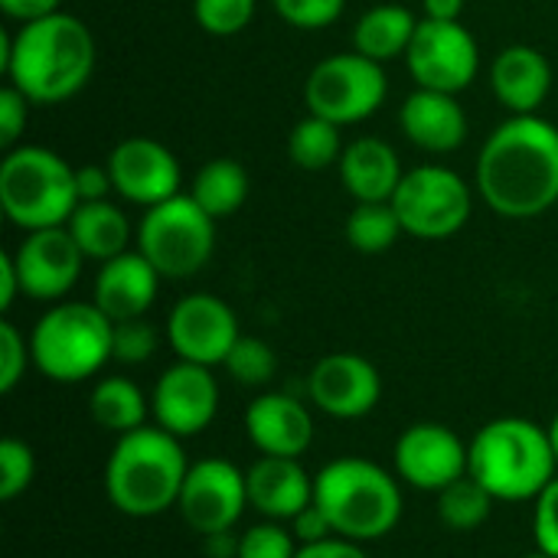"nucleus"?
<instances>
[{
	"mask_svg": "<svg viewBox=\"0 0 558 558\" xmlns=\"http://www.w3.org/2000/svg\"><path fill=\"white\" fill-rule=\"evenodd\" d=\"M477 193L504 219H539L558 203V128L513 114L477 154Z\"/></svg>",
	"mask_w": 558,
	"mask_h": 558,
	"instance_id": "1",
	"label": "nucleus"
},
{
	"mask_svg": "<svg viewBox=\"0 0 558 558\" xmlns=\"http://www.w3.org/2000/svg\"><path fill=\"white\" fill-rule=\"evenodd\" d=\"M0 65L10 85L33 105H62L75 98L95 72V36L78 16L59 10L20 23L13 36H3Z\"/></svg>",
	"mask_w": 558,
	"mask_h": 558,
	"instance_id": "2",
	"label": "nucleus"
},
{
	"mask_svg": "<svg viewBox=\"0 0 558 558\" xmlns=\"http://www.w3.org/2000/svg\"><path fill=\"white\" fill-rule=\"evenodd\" d=\"M190 471L186 448L160 425L118 435L105 461V494L121 517L150 520L177 510Z\"/></svg>",
	"mask_w": 558,
	"mask_h": 558,
	"instance_id": "3",
	"label": "nucleus"
},
{
	"mask_svg": "<svg viewBox=\"0 0 558 558\" xmlns=\"http://www.w3.org/2000/svg\"><path fill=\"white\" fill-rule=\"evenodd\" d=\"M468 474L484 484L497 504L536 500L558 471L549 428L513 415L487 422L468 445Z\"/></svg>",
	"mask_w": 558,
	"mask_h": 558,
	"instance_id": "4",
	"label": "nucleus"
},
{
	"mask_svg": "<svg viewBox=\"0 0 558 558\" xmlns=\"http://www.w3.org/2000/svg\"><path fill=\"white\" fill-rule=\"evenodd\" d=\"M314 504L333 533L350 543H376L402 520V487L386 468L366 458H337L314 474Z\"/></svg>",
	"mask_w": 558,
	"mask_h": 558,
	"instance_id": "5",
	"label": "nucleus"
},
{
	"mask_svg": "<svg viewBox=\"0 0 558 558\" xmlns=\"http://www.w3.org/2000/svg\"><path fill=\"white\" fill-rule=\"evenodd\" d=\"M78 206L75 167L49 147L16 144L0 160V209L23 229H56L65 226Z\"/></svg>",
	"mask_w": 558,
	"mask_h": 558,
	"instance_id": "6",
	"label": "nucleus"
},
{
	"mask_svg": "<svg viewBox=\"0 0 558 558\" xmlns=\"http://www.w3.org/2000/svg\"><path fill=\"white\" fill-rule=\"evenodd\" d=\"M114 324L95 301H59L29 330V353L39 376L75 386L105 369L111 360Z\"/></svg>",
	"mask_w": 558,
	"mask_h": 558,
	"instance_id": "7",
	"label": "nucleus"
},
{
	"mask_svg": "<svg viewBox=\"0 0 558 558\" xmlns=\"http://www.w3.org/2000/svg\"><path fill=\"white\" fill-rule=\"evenodd\" d=\"M137 252L157 268L160 278H193L216 252V219L190 193H177L173 199L144 209L137 226Z\"/></svg>",
	"mask_w": 558,
	"mask_h": 558,
	"instance_id": "8",
	"label": "nucleus"
},
{
	"mask_svg": "<svg viewBox=\"0 0 558 558\" xmlns=\"http://www.w3.org/2000/svg\"><path fill=\"white\" fill-rule=\"evenodd\" d=\"M389 95L383 62L360 56L356 49L320 59L304 82L307 114L327 118L340 128L373 118Z\"/></svg>",
	"mask_w": 558,
	"mask_h": 558,
	"instance_id": "9",
	"label": "nucleus"
},
{
	"mask_svg": "<svg viewBox=\"0 0 558 558\" xmlns=\"http://www.w3.org/2000/svg\"><path fill=\"white\" fill-rule=\"evenodd\" d=\"M392 206L399 213L402 232L422 242H441L458 235L471 219V186L464 177L445 163H422L405 170Z\"/></svg>",
	"mask_w": 558,
	"mask_h": 558,
	"instance_id": "10",
	"label": "nucleus"
},
{
	"mask_svg": "<svg viewBox=\"0 0 558 558\" xmlns=\"http://www.w3.org/2000/svg\"><path fill=\"white\" fill-rule=\"evenodd\" d=\"M415 88L464 92L481 69V46L461 20H418L412 46L405 52Z\"/></svg>",
	"mask_w": 558,
	"mask_h": 558,
	"instance_id": "11",
	"label": "nucleus"
},
{
	"mask_svg": "<svg viewBox=\"0 0 558 558\" xmlns=\"http://www.w3.org/2000/svg\"><path fill=\"white\" fill-rule=\"evenodd\" d=\"M245 510H248L245 471H239L226 458H203L190 464L177 500V513L196 536L209 539V536L232 533Z\"/></svg>",
	"mask_w": 558,
	"mask_h": 558,
	"instance_id": "12",
	"label": "nucleus"
},
{
	"mask_svg": "<svg viewBox=\"0 0 558 558\" xmlns=\"http://www.w3.org/2000/svg\"><path fill=\"white\" fill-rule=\"evenodd\" d=\"M239 317L235 311L206 291L186 294L173 304L167 317V343L177 360L199 363V366H222L229 350L239 343Z\"/></svg>",
	"mask_w": 558,
	"mask_h": 558,
	"instance_id": "13",
	"label": "nucleus"
},
{
	"mask_svg": "<svg viewBox=\"0 0 558 558\" xmlns=\"http://www.w3.org/2000/svg\"><path fill=\"white\" fill-rule=\"evenodd\" d=\"M468 445L441 422H415L396 441V477L422 494H441L454 481L468 477Z\"/></svg>",
	"mask_w": 558,
	"mask_h": 558,
	"instance_id": "14",
	"label": "nucleus"
},
{
	"mask_svg": "<svg viewBox=\"0 0 558 558\" xmlns=\"http://www.w3.org/2000/svg\"><path fill=\"white\" fill-rule=\"evenodd\" d=\"M219 412V383L209 366L177 360L160 373L150 392L154 425L177 435L180 441L196 438L216 422Z\"/></svg>",
	"mask_w": 558,
	"mask_h": 558,
	"instance_id": "15",
	"label": "nucleus"
},
{
	"mask_svg": "<svg viewBox=\"0 0 558 558\" xmlns=\"http://www.w3.org/2000/svg\"><path fill=\"white\" fill-rule=\"evenodd\" d=\"M307 399L330 418L356 422L379 405L383 379L379 369L360 353H327L307 376Z\"/></svg>",
	"mask_w": 558,
	"mask_h": 558,
	"instance_id": "16",
	"label": "nucleus"
},
{
	"mask_svg": "<svg viewBox=\"0 0 558 558\" xmlns=\"http://www.w3.org/2000/svg\"><path fill=\"white\" fill-rule=\"evenodd\" d=\"M114 193L134 206H157L180 193V163L170 147L154 137H124L108 154Z\"/></svg>",
	"mask_w": 558,
	"mask_h": 558,
	"instance_id": "17",
	"label": "nucleus"
},
{
	"mask_svg": "<svg viewBox=\"0 0 558 558\" xmlns=\"http://www.w3.org/2000/svg\"><path fill=\"white\" fill-rule=\"evenodd\" d=\"M13 262L20 271L23 294L33 301L56 304L75 288L85 255L69 235V229L56 226V229L26 232V239L13 252Z\"/></svg>",
	"mask_w": 558,
	"mask_h": 558,
	"instance_id": "18",
	"label": "nucleus"
},
{
	"mask_svg": "<svg viewBox=\"0 0 558 558\" xmlns=\"http://www.w3.org/2000/svg\"><path fill=\"white\" fill-rule=\"evenodd\" d=\"M245 435L258 454L304 458L314 445L311 409L288 392H262L245 409Z\"/></svg>",
	"mask_w": 558,
	"mask_h": 558,
	"instance_id": "19",
	"label": "nucleus"
},
{
	"mask_svg": "<svg viewBox=\"0 0 558 558\" xmlns=\"http://www.w3.org/2000/svg\"><path fill=\"white\" fill-rule=\"evenodd\" d=\"M157 284H160L157 268L134 248L98 265L92 301L111 324L137 320L157 301Z\"/></svg>",
	"mask_w": 558,
	"mask_h": 558,
	"instance_id": "20",
	"label": "nucleus"
},
{
	"mask_svg": "<svg viewBox=\"0 0 558 558\" xmlns=\"http://www.w3.org/2000/svg\"><path fill=\"white\" fill-rule=\"evenodd\" d=\"M248 507L275 523H291L301 510L314 504V477L304 471L301 458H268L262 454L248 471Z\"/></svg>",
	"mask_w": 558,
	"mask_h": 558,
	"instance_id": "21",
	"label": "nucleus"
},
{
	"mask_svg": "<svg viewBox=\"0 0 558 558\" xmlns=\"http://www.w3.org/2000/svg\"><path fill=\"white\" fill-rule=\"evenodd\" d=\"M402 134L425 154H451L468 137V111L451 92L415 88L399 108Z\"/></svg>",
	"mask_w": 558,
	"mask_h": 558,
	"instance_id": "22",
	"label": "nucleus"
},
{
	"mask_svg": "<svg viewBox=\"0 0 558 558\" xmlns=\"http://www.w3.org/2000/svg\"><path fill=\"white\" fill-rule=\"evenodd\" d=\"M490 88L497 101L513 114H539L553 92V65L549 59L526 43H513L500 49L490 65Z\"/></svg>",
	"mask_w": 558,
	"mask_h": 558,
	"instance_id": "23",
	"label": "nucleus"
},
{
	"mask_svg": "<svg viewBox=\"0 0 558 558\" xmlns=\"http://www.w3.org/2000/svg\"><path fill=\"white\" fill-rule=\"evenodd\" d=\"M340 180L356 203H392L405 170L383 137H356L340 154Z\"/></svg>",
	"mask_w": 558,
	"mask_h": 558,
	"instance_id": "24",
	"label": "nucleus"
},
{
	"mask_svg": "<svg viewBox=\"0 0 558 558\" xmlns=\"http://www.w3.org/2000/svg\"><path fill=\"white\" fill-rule=\"evenodd\" d=\"M65 229L75 239V245L82 248V255L98 265L131 252L128 248L131 245V219L124 216L121 206H114L108 199L78 203L75 213L69 216Z\"/></svg>",
	"mask_w": 558,
	"mask_h": 558,
	"instance_id": "25",
	"label": "nucleus"
},
{
	"mask_svg": "<svg viewBox=\"0 0 558 558\" xmlns=\"http://www.w3.org/2000/svg\"><path fill=\"white\" fill-rule=\"evenodd\" d=\"M418 29V20L409 7L402 3H379L369 7L356 26H353V49L373 62H389V59H405L412 36Z\"/></svg>",
	"mask_w": 558,
	"mask_h": 558,
	"instance_id": "26",
	"label": "nucleus"
},
{
	"mask_svg": "<svg viewBox=\"0 0 558 558\" xmlns=\"http://www.w3.org/2000/svg\"><path fill=\"white\" fill-rule=\"evenodd\" d=\"M88 412L92 422L105 432L128 435L134 428L147 425L150 415V399L124 376H105L92 386L88 396Z\"/></svg>",
	"mask_w": 558,
	"mask_h": 558,
	"instance_id": "27",
	"label": "nucleus"
},
{
	"mask_svg": "<svg viewBox=\"0 0 558 558\" xmlns=\"http://www.w3.org/2000/svg\"><path fill=\"white\" fill-rule=\"evenodd\" d=\"M190 196L219 222L226 216H235L248 199V173L232 157H216L203 163L193 177Z\"/></svg>",
	"mask_w": 558,
	"mask_h": 558,
	"instance_id": "28",
	"label": "nucleus"
},
{
	"mask_svg": "<svg viewBox=\"0 0 558 558\" xmlns=\"http://www.w3.org/2000/svg\"><path fill=\"white\" fill-rule=\"evenodd\" d=\"M288 154L301 170H327L340 163L343 141H340V124L307 114L294 124L288 134Z\"/></svg>",
	"mask_w": 558,
	"mask_h": 558,
	"instance_id": "29",
	"label": "nucleus"
},
{
	"mask_svg": "<svg viewBox=\"0 0 558 558\" xmlns=\"http://www.w3.org/2000/svg\"><path fill=\"white\" fill-rule=\"evenodd\" d=\"M402 222L392 203H356L347 219V242L360 255H383L399 242Z\"/></svg>",
	"mask_w": 558,
	"mask_h": 558,
	"instance_id": "30",
	"label": "nucleus"
},
{
	"mask_svg": "<svg viewBox=\"0 0 558 558\" xmlns=\"http://www.w3.org/2000/svg\"><path fill=\"white\" fill-rule=\"evenodd\" d=\"M435 497H438V520L454 533H471V530L484 526L497 504L494 494L484 484H477L471 474L454 481L451 487H445Z\"/></svg>",
	"mask_w": 558,
	"mask_h": 558,
	"instance_id": "31",
	"label": "nucleus"
},
{
	"mask_svg": "<svg viewBox=\"0 0 558 558\" xmlns=\"http://www.w3.org/2000/svg\"><path fill=\"white\" fill-rule=\"evenodd\" d=\"M222 369L239 383V386H248V389H262L275 379L278 373V356L275 350L258 340V337H239V343L229 350Z\"/></svg>",
	"mask_w": 558,
	"mask_h": 558,
	"instance_id": "32",
	"label": "nucleus"
},
{
	"mask_svg": "<svg viewBox=\"0 0 558 558\" xmlns=\"http://www.w3.org/2000/svg\"><path fill=\"white\" fill-rule=\"evenodd\" d=\"M258 0H193V20L209 36H235L255 20Z\"/></svg>",
	"mask_w": 558,
	"mask_h": 558,
	"instance_id": "33",
	"label": "nucleus"
},
{
	"mask_svg": "<svg viewBox=\"0 0 558 558\" xmlns=\"http://www.w3.org/2000/svg\"><path fill=\"white\" fill-rule=\"evenodd\" d=\"M36 477V454L20 438L0 441V500L10 504L33 487Z\"/></svg>",
	"mask_w": 558,
	"mask_h": 558,
	"instance_id": "34",
	"label": "nucleus"
},
{
	"mask_svg": "<svg viewBox=\"0 0 558 558\" xmlns=\"http://www.w3.org/2000/svg\"><path fill=\"white\" fill-rule=\"evenodd\" d=\"M298 539L288 523L265 520L239 536L235 558H294L298 556Z\"/></svg>",
	"mask_w": 558,
	"mask_h": 558,
	"instance_id": "35",
	"label": "nucleus"
},
{
	"mask_svg": "<svg viewBox=\"0 0 558 558\" xmlns=\"http://www.w3.org/2000/svg\"><path fill=\"white\" fill-rule=\"evenodd\" d=\"M157 330L154 324H147L144 317L137 320H121L114 324V337H111V360L124 363V366H141L157 353Z\"/></svg>",
	"mask_w": 558,
	"mask_h": 558,
	"instance_id": "36",
	"label": "nucleus"
},
{
	"mask_svg": "<svg viewBox=\"0 0 558 558\" xmlns=\"http://www.w3.org/2000/svg\"><path fill=\"white\" fill-rule=\"evenodd\" d=\"M271 7L294 29H327L343 16L347 0H271Z\"/></svg>",
	"mask_w": 558,
	"mask_h": 558,
	"instance_id": "37",
	"label": "nucleus"
},
{
	"mask_svg": "<svg viewBox=\"0 0 558 558\" xmlns=\"http://www.w3.org/2000/svg\"><path fill=\"white\" fill-rule=\"evenodd\" d=\"M26 366H33L29 337L20 333L16 324L0 320V392L10 396L20 379L26 376Z\"/></svg>",
	"mask_w": 558,
	"mask_h": 558,
	"instance_id": "38",
	"label": "nucleus"
},
{
	"mask_svg": "<svg viewBox=\"0 0 558 558\" xmlns=\"http://www.w3.org/2000/svg\"><path fill=\"white\" fill-rule=\"evenodd\" d=\"M533 504H536V510H533L536 549L546 553V556L558 558V474Z\"/></svg>",
	"mask_w": 558,
	"mask_h": 558,
	"instance_id": "39",
	"label": "nucleus"
},
{
	"mask_svg": "<svg viewBox=\"0 0 558 558\" xmlns=\"http://www.w3.org/2000/svg\"><path fill=\"white\" fill-rule=\"evenodd\" d=\"M29 98L20 92V88H13V85H7L3 92H0V144L10 150V147H16V141H20V134H23V128H26V118H29Z\"/></svg>",
	"mask_w": 558,
	"mask_h": 558,
	"instance_id": "40",
	"label": "nucleus"
},
{
	"mask_svg": "<svg viewBox=\"0 0 558 558\" xmlns=\"http://www.w3.org/2000/svg\"><path fill=\"white\" fill-rule=\"evenodd\" d=\"M288 526H291L298 546H314V543H324V539H333L337 536L333 526H330V520L324 517V510L317 504H311L307 510H301Z\"/></svg>",
	"mask_w": 558,
	"mask_h": 558,
	"instance_id": "41",
	"label": "nucleus"
},
{
	"mask_svg": "<svg viewBox=\"0 0 558 558\" xmlns=\"http://www.w3.org/2000/svg\"><path fill=\"white\" fill-rule=\"evenodd\" d=\"M75 186H78V203H95V199H108V193L114 190L108 163H82L75 167Z\"/></svg>",
	"mask_w": 558,
	"mask_h": 558,
	"instance_id": "42",
	"label": "nucleus"
},
{
	"mask_svg": "<svg viewBox=\"0 0 558 558\" xmlns=\"http://www.w3.org/2000/svg\"><path fill=\"white\" fill-rule=\"evenodd\" d=\"M0 10L16 23H33L62 10V0H0Z\"/></svg>",
	"mask_w": 558,
	"mask_h": 558,
	"instance_id": "43",
	"label": "nucleus"
},
{
	"mask_svg": "<svg viewBox=\"0 0 558 558\" xmlns=\"http://www.w3.org/2000/svg\"><path fill=\"white\" fill-rule=\"evenodd\" d=\"M294 558H369L366 549L360 543H350V539H324V543H314V546H301Z\"/></svg>",
	"mask_w": 558,
	"mask_h": 558,
	"instance_id": "44",
	"label": "nucleus"
},
{
	"mask_svg": "<svg viewBox=\"0 0 558 558\" xmlns=\"http://www.w3.org/2000/svg\"><path fill=\"white\" fill-rule=\"evenodd\" d=\"M20 294H23V284H20L16 262L10 252H0V311H10Z\"/></svg>",
	"mask_w": 558,
	"mask_h": 558,
	"instance_id": "45",
	"label": "nucleus"
},
{
	"mask_svg": "<svg viewBox=\"0 0 558 558\" xmlns=\"http://www.w3.org/2000/svg\"><path fill=\"white\" fill-rule=\"evenodd\" d=\"M425 20H461L464 13V0H422Z\"/></svg>",
	"mask_w": 558,
	"mask_h": 558,
	"instance_id": "46",
	"label": "nucleus"
},
{
	"mask_svg": "<svg viewBox=\"0 0 558 558\" xmlns=\"http://www.w3.org/2000/svg\"><path fill=\"white\" fill-rule=\"evenodd\" d=\"M549 441H553V451H556V461H558V412H556V418L549 422Z\"/></svg>",
	"mask_w": 558,
	"mask_h": 558,
	"instance_id": "47",
	"label": "nucleus"
},
{
	"mask_svg": "<svg viewBox=\"0 0 558 558\" xmlns=\"http://www.w3.org/2000/svg\"><path fill=\"white\" fill-rule=\"evenodd\" d=\"M523 558H553V556H546V553H539V549H536V553H530V556H523Z\"/></svg>",
	"mask_w": 558,
	"mask_h": 558,
	"instance_id": "48",
	"label": "nucleus"
}]
</instances>
